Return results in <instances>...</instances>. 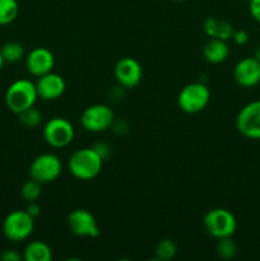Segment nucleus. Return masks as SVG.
<instances>
[{"mask_svg":"<svg viewBox=\"0 0 260 261\" xmlns=\"http://www.w3.org/2000/svg\"><path fill=\"white\" fill-rule=\"evenodd\" d=\"M43 139L53 148H65L74 139V127L64 117H53L43 127Z\"/></svg>","mask_w":260,"mask_h":261,"instance_id":"6e6552de","label":"nucleus"},{"mask_svg":"<svg viewBox=\"0 0 260 261\" xmlns=\"http://www.w3.org/2000/svg\"><path fill=\"white\" fill-rule=\"evenodd\" d=\"M229 48L226 41L211 38L203 47V56L211 64H221L228 58Z\"/></svg>","mask_w":260,"mask_h":261,"instance_id":"2eb2a0df","label":"nucleus"},{"mask_svg":"<svg viewBox=\"0 0 260 261\" xmlns=\"http://www.w3.org/2000/svg\"><path fill=\"white\" fill-rule=\"evenodd\" d=\"M249 10L251 17L260 23V0H250Z\"/></svg>","mask_w":260,"mask_h":261,"instance_id":"a878e982","label":"nucleus"},{"mask_svg":"<svg viewBox=\"0 0 260 261\" xmlns=\"http://www.w3.org/2000/svg\"><path fill=\"white\" fill-rule=\"evenodd\" d=\"M172 2H185V0H172Z\"/></svg>","mask_w":260,"mask_h":261,"instance_id":"7c9ffc66","label":"nucleus"},{"mask_svg":"<svg viewBox=\"0 0 260 261\" xmlns=\"http://www.w3.org/2000/svg\"><path fill=\"white\" fill-rule=\"evenodd\" d=\"M211 91L203 82H194L180 91L177 97L178 109L185 114H198L209 103Z\"/></svg>","mask_w":260,"mask_h":261,"instance_id":"7ed1b4c3","label":"nucleus"},{"mask_svg":"<svg viewBox=\"0 0 260 261\" xmlns=\"http://www.w3.org/2000/svg\"><path fill=\"white\" fill-rule=\"evenodd\" d=\"M54 65H55V58L53 53L46 47L33 48L25 58L27 71L36 78L53 71Z\"/></svg>","mask_w":260,"mask_h":261,"instance_id":"ddd939ff","label":"nucleus"},{"mask_svg":"<svg viewBox=\"0 0 260 261\" xmlns=\"http://www.w3.org/2000/svg\"><path fill=\"white\" fill-rule=\"evenodd\" d=\"M18 119H19V122L23 126L36 127L37 125H40L41 120H42V115L38 110L35 109V106H32L18 114Z\"/></svg>","mask_w":260,"mask_h":261,"instance_id":"5701e85b","label":"nucleus"},{"mask_svg":"<svg viewBox=\"0 0 260 261\" xmlns=\"http://www.w3.org/2000/svg\"><path fill=\"white\" fill-rule=\"evenodd\" d=\"M247 2H250V0H247Z\"/></svg>","mask_w":260,"mask_h":261,"instance_id":"2f4dec72","label":"nucleus"},{"mask_svg":"<svg viewBox=\"0 0 260 261\" xmlns=\"http://www.w3.org/2000/svg\"><path fill=\"white\" fill-rule=\"evenodd\" d=\"M92 148H93V149L96 150V152L98 153L99 155H101L102 160H103V161L110 153V147L107 144H105V143H97V144H94Z\"/></svg>","mask_w":260,"mask_h":261,"instance_id":"bb28decb","label":"nucleus"},{"mask_svg":"<svg viewBox=\"0 0 260 261\" xmlns=\"http://www.w3.org/2000/svg\"><path fill=\"white\" fill-rule=\"evenodd\" d=\"M204 228L209 236L214 239L232 237L236 232L237 221L232 212L224 208L211 209L204 217Z\"/></svg>","mask_w":260,"mask_h":261,"instance_id":"20e7f679","label":"nucleus"},{"mask_svg":"<svg viewBox=\"0 0 260 261\" xmlns=\"http://www.w3.org/2000/svg\"><path fill=\"white\" fill-rule=\"evenodd\" d=\"M19 13L17 0H0V25H7L14 22Z\"/></svg>","mask_w":260,"mask_h":261,"instance_id":"6ab92c4d","label":"nucleus"},{"mask_svg":"<svg viewBox=\"0 0 260 261\" xmlns=\"http://www.w3.org/2000/svg\"><path fill=\"white\" fill-rule=\"evenodd\" d=\"M115 121V114L107 105L97 103L87 107L81 116V124L89 133H102L110 129Z\"/></svg>","mask_w":260,"mask_h":261,"instance_id":"0eeeda50","label":"nucleus"},{"mask_svg":"<svg viewBox=\"0 0 260 261\" xmlns=\"http://www.w3.org/2000/svg\"><path fill=\"white\" fill-rule=\"evenodd\" d=\"M232 38H233L235 43L239 46H244L249 42V33L246 31H235L233 35H232Z\"/></svg>","mask_w":260,"mask_h":261,"instance_id":"b1692460","label":"nucleus"},{"mask_svg":"<svg viewBox=\"0 0 260 261\" xmlns=\"http://www.w3.org/2000/svg\"><path fill=\"white\" fill-rule=\"evenodd\" d=\"M22 256L25 261H51L53 250L46 242L32 241L24 247Z\"/></svg>","mask_w":260,"mask_h":261,"instance_id":"f3484780","label":"nucleus"},{"mask_svg":"<svg viewBox=\"0 0 260 261\" xmlns=\"http://www.w3.org/2000/svg\"><path fill=\"white\" fill-rule=\"evenodd\" d=\"M217 254L221 259L231 260L236 256L237 254V245L231 237H224L219 239L217 244Z\"/></svg>","mask_w":260,"mask_h":261,"instance_id":"412c9836","label":"nucleus"},{"mask_svg":"<svg viewBox=\"0 0 260 261\" xmlns=\"http://www.w3.org/2000/svg\"><path fill=\"white\" fill-rule=\"evenodd\" d=\"M143 76L142 65L134 58H122L115 65V78L122 88H135Z\"/></svg>","mask_w":260,"mask_h":261,"instance_id":"9b49d317","label":"nucleus"},{"mask_svg":"<svg viewBox=\"0 0 260 261\" xmlns=\"http://www.w3.org/2000/svg\"><path fill=\"white\" fill-rule=\"evenodd\" d=\"M35 228V218L27 211H13L3 222V233L9 241L22 242L32 234Z\"/></svg>","mask_w":260,"mask_h":261,"instance_id":"39448f33","label":"nucleus"},{"mask_svg":"<svg viewBox=\"0 0 260 261\" xmlns=\"http://www.w3.org/2000/svg\"><path fill=\"white\" fill-rule=\"evenodd\" d=\"M42 184L37 182L35 180H28L27 182L23 185L22 190H20V195H22L23 200H25L27 203H31V201H37V199L41 196V193H42Z\"/></svg>","mask_w":260,"mask_h":261,"instance_id":"4be33fe9","label":"nucleus"},{"mask_svg":"<svg viewBox=\"0 0 260 261\" xmlns=\"http://www.w3.org/2000/svg\"><path fill=\"white\" fill-rule=\"evenodd\" d=\"M233 78L239 86L244 88H252L260 83V61L254 56L241 59L235 65Z\"/></svg>","mask_w":260,"mask_h":261,"instance_id":"4468645a","label":"nucleus"},{"mask_svg":"<svg viewBox=\"0 0 260 261\" xmlns=\"http://www.w3.org/2000/svg\"><path fill=\"white\" fill-rule=\"evenodd\" d=\"M25 211H27V213L30 214L32 218L36 219L41 214V206L38 205L36 201H31V203H28V206Z\"/></svg>","mask_w":260,"mask_h":261,"instance_id":"cd10ccee","label":"nucleus"},{"mask_svg":"<svg viewBox=\"0 0 260 261\" xmlns=\"http://www.w3.org/2000/svg\"><path fill=\"white\" fill-rule=\"evenodd\" d=\"M2 55L4 58L5 63L14 64L18 61L22 60L24 58V47H23L22 43L17 42V41H9V42L4 43L2 46Z\"/></svg>","mask_w":260,"mask_h":261,"instance_id":"a211bd4d","label":"nucleus"},{"mask_svg":"<svg viewBox=\"0 0 260 261\" xmlns=\"http://www.w3.org/2000/svg\"><path fill=\"white\" fill-rule=\"evenodd\" d=\"M23 259L22 255L15 250H5L2 255H0V260L3 261H20Z\"/></svg>","mask_w":260,"mask_h":261,"instance_id":"393cba45","label":"nucleus"},{"mask_svg":"<svg viewBox=\"0 0 260 261\" xmlns=\"http://www.w3.org/2000/svg\"><path fill=\"white\" fill-rule=\"evenodd\" d=\"M69 229L78 237H89L96 239L99 234L98 224L91 212L86 209H75L66 218Z\"/></svg>","mask_w":260,"mask_h":261,"instance_id":"9d476101","label":"nucleus"},{"mask_svg":"<svg viewBox=\"0 0 260 261\" xmlns=\"http://www.w3.org/2000/svg\"><path fill=\"white\" fill-rule=\"evenodd\" d=\"M103 160L93 148H82L75 150L68 161L71 175L82 181L93 180L99 175Z\"/></svg>","mask_w":260,"mask_h":261,"instance_id":"f257e3e1","label":"nucleus"},{"mask_svg":"<svg viewBox=\"0 0 260 261\" xmlns=\"http://www.w3.org/2000/svg\"><path fill=\"white\" fill-rule=\"evenodd\" d=\"M254 58L256 59L257 61H260V46L259 47L256 48V50H255V54H254Z\"/></svg>","mask_w":260,"mask_h":261,"instance_id":"c85d7f7f","label":"nucleus"},{"mask_svg":"<svg viewBox=\"0 0 260 261\" xmlns=\"http://www.w3.org/2000/svg\"><path fill=\"white\" fill-rule=\"evenodd\" d=\"M236 127L242 137L260 140V99L245 105L236 117Z\"/></svg>","mask_w":260,"mask_h":261,"instance_id":"1a4fd4ad","label":"nucleus"},{"mask_svg":"<svg viewBox=\"0 0 260 261\" xmlns=\"http://www.w3.org/2000/svg\"><path fill=\"white\" fill-rule=\"evenodd\" d=\"M4 64H5L4 58H3V55H2V50H0V71H2V69H3V66H4Z\"/></svg>","mask_w":260,"mask_h":261,"instance_id":"c756f323","label":"nucleus"},{"mask_svg":"<svg viewBox=\"0 0 260 261\" xmlns=\"http://www.w3.org/2000/svg\"><path fill=\"white\" fill-rule=\"evenodd\" d=\"M37 98L36 84L28 79H18L13 82L5 93V103L8 109L17 115L35 106Z\"/></svg>","mask_w":260,"mask_h":261,"instance_id":"f03ea898","label":"nucleus"},{"mask_svg":"<svg viewBox=\"0 0 260 261\" xmlns=\"http://www.w3.org/2000/svg\"><path fill=\"white\" fill-rule=\"evenodd\" d=\"M63 171L60 158L53 153H43L37 155L30 166V176L40 184L54 182Z\"/></svg>","mask_w":260,"mask_h":261,"instance_id":"423d86ee","label":"nucleus"},{"mask_svg":"<svg viewBox=\"0 0 260 261\" xmlns=\"http://www.w3.org/2000/svg\"><path fill=\"white\" fill-rule=\"evenodd\" d=\"M177 254V246L171 239H165L158 242L155 247V259L161 261L172 260Z\"/></svg>","mask_w":260,"mask_h":261,"instance_id":"aec40b11","label":"nucleus"},{"mask_svg":"<svg viewBox=\"0 0 260 261\" xmlns=\"http://www.w3.org/2000/svg\"><path fill=\"white\" fill-rule=\"evenodd\" d=\"M36 91L38 98L42 101H55L60 98L65 92V81L60 74L50 71L42 76H38L36 82Z\"/></svg>","mask_w":260,"mask_h":261,"instance_id":"f8f14e48","label":"nucleus"},{"mask_svg":"<svg viewBox=\"0 0 260 261\" xmlns=\"http://www.w3.org/2000/svg\"><path fill=\"white\" fill-rule=\"evenodd\" d=\"M204 32L211 38H219V40L227 41L232 38L235 30L232 24L227 20H219L214 17L206 18L203 24Z\"/></svg>","mask_w":260,"mask_h":261,"instance_id":"dca6fc26","label":"nucleus"}]
</instances>
